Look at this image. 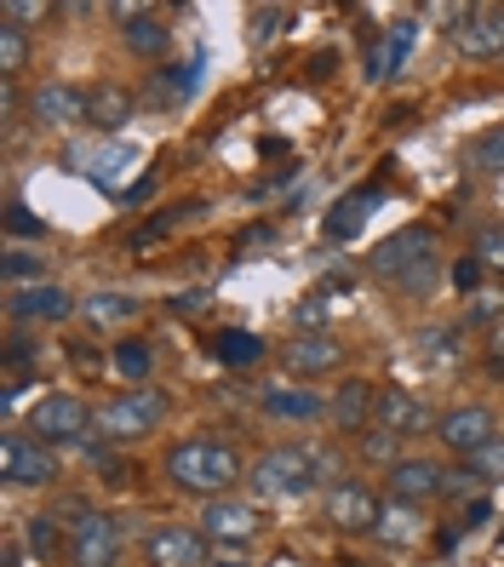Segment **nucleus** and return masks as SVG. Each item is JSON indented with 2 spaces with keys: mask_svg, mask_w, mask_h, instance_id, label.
Listing matches in <instances>:
<instances>
[{
  "mask_svg": "<svg viewBox=\"0 0 504 567\" xmlns=\"http://www.w3.org/2000/svg\"><path fill=\"white\" fill-rule=\"evenodd\" d=\"M367 270H373L384 287L408 292V298H430L435 281H442V236L430 224H408L395 229L390 241H379L367 252Z\"/></svg>",
  "mask_w": 504,
  "mask_h": 567,
  "instance_id": "nucleus-1",
  "label": "nucleus"
},
{
  "mask_svg": "<svg viewBox=\"0 0 504 567\" xmlns=\"http://www.w3.org/2000/svg\"><path fill=\"white\" fill-rule=\"evenodd\" d=\"M258 498H305L321 482H332V453L327 447H270L253 471H247Z\"/></svg>",
  "mask_w": 504,
  "mask_h": 567,
  "instance_id": "nucleus-2",
  "label": "nucleus"
},
{
  "mask_svg": "<svg viewBox=\"0 0 504 567\" xmlns=\"http://www.w3.org/2000/svg\"><path fill=\"white\" fill-rule=\"evenodd\" d=\"M166 476H173L184 493H229V482H241V458H235V447L224 442H207V436H195V442H178L173 453H166Z\"/></svg>",
  "mask_w": 504,
  "mask_h": 567,
  "instance_id": "nucleus-3",
  "label": "nucleus"
},
{
  "mask_svg": "<svg viewBox=\"0 0 504 567\" xmlns=\"http://www.w3.org/2000/svg\"><path fill=\"white\" fill-rule=\"evenodd\" d=\"M70 166H75L81 178H92L97 189H126L132 173L144 166V150L126 144V138H97V144L70 150Z\"/></svg>",
  "mask_w": 504,
  "mask_h": 567,
  "instance_id": "nucleus-4",
  "label": "nucleus"
},
{
  "mask_svg": "<svg viewBox=\"0 0 504 567\" xmlns=\"http://www.w3.org/2000/svg\"><path fill=\"white\" fill-rule=\"evenodd\" d=\"M166 419V395L155 390H121L110 408H97V436H110V442H132V436H150V430Z\"/></svg>",
  "mask_w": 504,
  "mask_h": 567,
  "instance_id": "nucleus-5",
  "label": "nucleus"
},
{
  "mask_svg": "<svg viewBox=\"0 0 504 567\" xmlns=\"http://www.w3.org/2000/svg\"><path fill=\"white\" fill-rule=\"evenodd\" d=\"M97 413H86L81 395H41L35 408H29V436H35L41 447H58V442H86V424Z\"/></svg>",
  "mask_w": 504,
  "mask_h": 567,
  "instance_id": "nucleus-6",
  "label": "nucleus"
},
{
  "mask_svg": "<svg viewBox=\"0 0 504 567\" xmlns=\"http://www.w3.org/2000/svg\"><path fill=\"white\" fill-rule=\"evenodd\" d=\"M0 482L7 487H52L58 482V458L35 436H7L0 442Z\"/></svg>",
  "mask_w": 504,
  "mask_h": 567,
  "instance_id": "nucleus-7",
  "label": "nucleus"
},
{
  "mask_svg": "<svg viewBox=\"0 0 504 567\" xmlns=\"http://www.w3.org/2000/svg\"><path fill=\"white\" fill-rule=\"evenodd\" d=\"M379 505H384V498L367 482H356V476H339L327 487V522L339 533H373L379 527Z\"/></svg>",
  "mask_w": 504,
  "mask_h": 567,
  "instance_id": "nucleus-8",
  "label": "nucleus"
},
{
  "mask_svg": "<svg viewBox=\"0 0 504 567\" xmlns=\"http://www.w3.org/2000/svg\"><path fill=\"white\" fill-rule=\"evenodd\" d=\"M70 561L75 567H115L121 561V522L104 511H86L70 527Z\"/></svg>",
  "mask_w": 504,
  "mask_h": 567,
  "instance_id": "nucleus-9",
  "label": "nucleus"
},
{
  "mask_svg": "<svg viewBox=\"0 0 504 567\" xmlns=\"http://www.w3.org/2000/svg\"><path fill=\"white\" fill-rule=\"evenodd\" d=\"M435 442L459 458H476L487 442H498V424L487 408H453L448 419H435Z\"/></svg>",
  "mask_w": 504,
  "mask_h": 567,
  "instance_id": "nucleus-10",
  "label": "nucleus"
},
{
  "mask_svg": "<svg viewBox=\"0 0 504 567\" xmlns=\"http://www.w3.org/2000/svg\"><path fill=\"white\" fill-rule=\"evenodd\" d=\"M413 41H419V23L413 18H401V23H390L384 35L367 47V58H361V70H367V81L373 86H384V81H395V70L408 63V52H413Z\"/></svg>",
  "mask_w": 504,
  "mask_h": 567,
  "instance_id": "nucleus-11",
  "label": "nucleus"
},
{
  "mask_svg": "<svg viewBox=\"0 0 504 567\" xmlns=\"http://www.w3.org/2000/svg\"><path fill=\"white\" fill-rule=\"evenodd\" d=\"M75 310L81 305L58 281H35V287H12L7 292V316L12 321H63V316H75Z\"/></svg>",
  "mask_w": 504,
  "mask_h": 567,
  "instance_id": "nucleus-12",
  "label": "nucleus"
},
{
  "mask_svg": "<svg viewBox=\"0 0 504 567\" xmlns=\"http://www.w3.org/2000/svg\"><path fill=\"white\" fill-rule=\"evenodd\" d=\"M150 567H207V539L195 527L166 522L150 533Z\"/></svg>",
  "mask_w": 504,
  "mask_h": 567,
  "instance_id": "nucleus-13",
  "label": "nucleus"
},
{
  "mask_svg": "<svg viewBox=\"0 0 504 567\" xmlns=\"http://www.w3.org/2000/svg\"><path fill=\"white\" fill-rule=\"evenodd\" d=\"M332 424H339L344 436H361V430H373V424H379V384L344 379L339 395H332Z\"/></svg>",
  "mask_w": 504,
  "mask_h": 567,
  "instance_id": "nucleus-14",
  "label": "nucleus"
},
{
  "mask_svg": "<svg viewBox=\"0 0 504 567\" xmlns=\"http://www.w3.org/2000/svg\"><path fill=\"white\" fill-rule=\"evenodd\" d=\"M448 487H453V476L435 458H401V464H390V493L408 498V505H424V498L448 493Z\"/></svg>",
  "mask_w": 504,
  "mask_h": 567,
  "instance_id": "nucleus-15",
  "label": "nucleus"
},
{
  "mask_svg": "<svg viewBox=\"0 0 504 567\" xmlns=\"http://www.w3.org/2000/svg\"><path fill=\"white\" fill-rule=\"evenodd\" d=\"M453 47L464 58H498L504 52V7H470V18L453 29Z\"/></svg>",
  "mask_w": 504,
  "mask_h": 567,
  "instance_id": "nucleus-16",
  "label": "nucleus"
},
{
  "mask_svg": "<svg viewBox=\"0 0 504 567\" xmlns=\"http://www.w3.org/2000/svg\"><path fill=\"white\" fill-rule=\"evenodd\" d=\"M281 361H287V373L316 379V373H332V367L344 361V344L332 339V332H298V339L281 350Z\"/></svg>",
  "mask_w": 504,
  "mask_h": 567,
  "instance_id": "nucleus-17",
  "label": "nucleus"
},
{
  "mask_svg": "<svg viewBox=\"0 0 504 567\" xmlns=\"http://www.w3.org/2000/svg\"><path fill=\"white\" fill-rule=\"evenodd\" d=\"M29 115H35L41 126H75V121H86V92L63 86V81H47V86L29 92Z\"/></svg>",
  "mask_w": 504,
  "mask_h": 567,
  "instance_id": "nucleus-18",
  "label": "nucleus"
},
{
  "mask_svg": "<svg viewBox=\"0 0 504 567\" xmlns=\"http://www.w3.org/2000/svg\"><path fill=\"white\" fill-rule=\"evenodd\" d=\"M200 527H207V539H218V545H247L258 533V511L241 505V498H207Z\"/></svg>",
  "mask_w": 504,
  "mask_h": 567,
  "instance_id": "nucleus-19",
  "label": "nucleus"
},
{
  "mask_svg": "<svg viewBox=\"0 0 504 567\" xmlns=\"http://www.w3.org/2000/svg\"><path fill=\"white\" fill-rule=\"evenodd\" d=\"M126 23H121V41L138 52V58H161L173 47V23H161V12H144V7H115Z\"/></svg>",
  "mask_w": 504,
  "mask_h": 567,
  "instance_id": "nucleus-20",
  "label": "nucleus"
},
{
  "mask_svg": "<svg viewBox=\"0 0 504 567\" xmlns=\"http://www.w3.org/2000/svg\"><path fill=\"white\" fill-rule=\"evenodd\" d=\"M379 202H384V189H379V184H361V189H350L344 202L327 213V224H321V229H327L332 241H356V236H361V224L373 218V207H379Z\"/></svg>",
  "mask_w": 504,
  "mask_h": 567,
  "instance_id": "nucleus-21",
  "label": "nucleus"
},
{
  "mask_svg": "<svg viewBox=\"0 0 504 567\" xmlns=\"http://www.w3.org/2000/svg\"><path fill=\"white\" fill-rule=\"evenodd\" d=\"M379 424L395 430V436H419V430L430 424V413H424L419 395H408V390H379Z\"/></svg>",
  "mask_w": 504,
  "mask_h": 567,
  "instance_id": "nucleus-22",
  "label": "nucleus"
},
{
  "mask_svg": "<svg viewBox=\"0 0 504 567\" xmlns=\"http://www.w3.org/2000/svg\"><path fill=\"white\" fill-rule=\"evenodd\" d=\"M86 121L92 126H104V132H115V126H126L132 121V92L126 86H92L86 92Z\"/></svg>",
  "mask_w": 504,
  "mask_h": 567,
  "instance_id": "nucleus-23",
  "label": "nucleus"
},
{
  "mask_svg": "<svg viewBox=\"0 0 504 567\" xmlns=\"http://www.w3.org/2000/svg\"><path fill=\"white\" fill-rule=\"evenodd\" d=\"M413 355L430 367H459L464 361V332L459 327H424L413 339Z\"/></svg>",
  "mask_w": 504,
  "mask_h": 567,
  "instance_id": "nucleus-24",
  "label": "nucleus"
},
{
  "mask_svg": "<svg viewBox=\"0 0 504 567\" xmlns=\"http://www.w3.org/2000/svg\"><path fill=\"white\" fill-rule=\"evenodd\" d=\"M419 527H424L419 505H408V498H384V505H379V527H373V533H379L384 545H395V550H401Z\"/></svg>",
  "mask_w": 504,
  "mask_h": 567,
  "instance_id": "nucleus-25",
  "label": "nucleus"
},
{
  "mask_svg": "<svg viewBox=\"0 0 504 567\" xmlns=\"http://www.w3.org/2000/svg\"><path fill=\"white\" fill-rule=\"evenodd\" d=\"M258 402H264L270 419H321V413H332L316 390H264Z\"/></svg>",
  "mask_w": 504,
  "mask_h": 567,
  "instance_id": "nucleus-26",
  "label": "nucleus"
},
{
  "mask_svg": "<svg viewBox=\"0 0 504 567\" xmlns=\"http://www.w3.org/2000/svg\"><path fill=\"white\" fill-rule=\"evenodd\" d=\"M81 316H86V327H121L138 316V298L132 292H92V298H81Z\"/></svg>",
  "mask_w": 504,
  "mask_h": 567,
  "instance_id": "nucleus-27",
  "label": "nucleus"
},
{
  "mask_svg": "<svg viewBox=\"0 0 504 567\" xmlns=\"http://www.w3.org/2000/svg\"><path fill=\"white\" fill-rule=\"evenodd\" d=\"M213 355L224 367H253L264 355V339H258V332H247V327H224V332H213Z\"/></svg>",
  "mask_w": 504,
  "mask_h": 567,
  "instance_id": "nucleus-28",
  "label": "nucleus"
},
{
  "mask_svg": "<svg viewBox=\"0 0 504 567\" xmlns=\"http://www.w3.org/2000/svg\"><path fill=\"white\" fill-rule=\"evenodd\" d=\"M470 166L482 173H504V126H487L476 144H470Z\"/></svg>",
  "mask_w": 504,
  "mask_h": 567,
  "instance_id": "nucleus-29",
  "label": "nucleus"
},
{
  "mask_svg": "<svg viewBox=\"0 0 504 567\" xmlns=\"http://www.w3.org/2000/svg\"><path fill=\"white\" fill-rule=\"evenodd\" d=\"M361 453L373 464H401V436L384 430V424H373V430H361Z\"/></svg>",
  "mask_w": 504,
  "mask_h": 567,
  "instance_id": "nucleus-30",
  "label": "nucleus"
},
{
  "mask_svg": "<svg viewBox=\"0 0 504 567\" xmlns=\"http://www.w3.org/2000/svg\"><path fill=\"white\" fill-rule=\"evenodd\" d=\"M23 58H29V41H23V29L18 23H0V75H18L23 70Z\"/></svg>",
  "mask_w": 504,
  "mask_h": 567,
  "instance_id": "nucleus-31",
  "label": "nucleus"
},
{
  "mask_svg": "<svg viewBox=\"0 0 504 567\" xmlns=\"http://www.w3.org/2000/svg\"><path fill=\"white\" fill-rule=\"evenodd\" d=\"M23 539H29V550H35L41 561H52V556H58V545H63V533H58V522H52V516H35V522H23Z\"/></svg>",
  "mask_w": 504,
  "mask_h": 567,
  "instance_id": "nucleus-32",
  "label": "nucleus"
},
{
  "mask_svg": "<svg viewBox=\"0 0 504 567\" xmlns=\"http://www.w3.org/2000/svg\"><path fill=\"white\" fill-rule=\"evenodd\" d=\"M0 276H7L12 287H18V281H29V287H35V281H41V252H29V247H12L7 258H0Z\"/></svg>",
  "mask_w": 504,
  "mask_h": 567,
  "instance_id": "nucleus-33",
  "label": "nucleus"
},
{
  "mask_svg": "<svg viewBox=\"0 0 504 567\" xmlns=\"http://www.w3.org/2000/svg\"><path fill=\"white\" fill-rule=\"evenodd\" d=\"M115 373H126V379H150V344L144 339H126V344H115Z\"/></svg>",
  "mask_w": 504,
  "mask_h": 567,
  "instance_id": "nucleus-34",
  "label": "nucleus"
},
{
  "mask_svg": "<svg viewBox=\"0 0 504 567\" xmlns=\"http://www.w3.org/2000/svg\"><path fill=\"white\" fill-rule=\"evenodd\" d=\"M464 464H470V476H476V482H504V436L487 442L476 458H464Z\"/></svg>",
  "mask_w": 504,
  "mask_h": 567,
  "instance_id": "nucleus-35",
  "label": "nucleus"
},
{
  "mask_svg": "<svg viewBox=\"0 0 504 567\" xmlns=\"http://www.w3.org/2000/svg\"><path fill=\"white\" fill-rule=\"evenodd\" d=\"M7 229H12L18 241H47V224H41L35 213H29L23 202H7Z\"/></svg>",
  "mask_w": 504,
  "mask_h": 567,
  "instance_id": "nucleus-36",
  "label": "nucleus"
},
{
  "mask_svg": "<svg viewBox=\"0 0 504 567\" xmlns=\"http://www.w3.org/2000/svg\"><path fill=\"white\" fill-rule=\"evenodd\" d=\"M476 258H482V264H493V270H504V224L476 229Z\"/></svg>",
  "mask_w": 504,
  "mask_h": 567,
  "instance_id": "nucleus-37",
  "label": "nucleus"
},
{
  "mask_svg": "<svg viewBox=\"0 0 504 567\" xmlns=\"http://www.w3.org/2000/svg\"><path fill=\"white\" fill-rule=\"evenodd\" d=\"M35 355H41V344L29 339V332H12V339H7V373H23Z\"/></svg>",
  "mask_w": 504,
  "mask_h": 567,
  "instance_id": "nucleus-38",
  "label": "nucleus"
},
{
  "mask_svg": "<svg viewBox=\"0 0 504 567\" xmlns=\"http://www.w3.org/2000/svg\"><path fill=\"white\" fill-rule=\"evenodd\" d=\"M161 92H166V97H178V104H184V97L195 92V63H184V70H166V75H161Z\"/></svg>",
  "mask_w": 504,
  "mask_h": 567,
  "instance_id": "nucleus-39",
  "label": "nucleus"
},
{
  "mask_svg": "<svg viewBox=\"0 0 504 567\" xmlns=\"http://www.w3.org/2000/svg\"><path fill=\"white\" fill-rule=\"evenodd\" d=\"M292 321H298V327H305V332H310V327L321 332V321H327V292H310V298H305V305H298V310H292Z\"/></svg>",
  "mask_w": 504,
  "mask_h": 567,
  "instance_id": "nucleus-40",
  "label": "nucleus"
},
{
  "mask_svg": "<svg viewBox=\"0 0 504 567\" xmlns=\"http://www.w3.org/2000/svg\"><path fill=\"white\" fill-rule=\"evenodd\" d=\"M207 287H189V292H173V316H200V310H207Z\"/></svg>",
  "mask_w": 504,
  "mask_h": 567,
  "instance_id": "nucleus-41",
  "label": "nucleus"
},
{
  "mask_svg": "<svg viewBox=\"0 0 504 567\" xmlns=\"http://www.w3.org/2000/svg\"><path fill=\"white\" fill-rule=\"evenodd\" d=\"M281 23H287V12H281V7H270V12H253V41L264 47V41H270Z\"/></svg>",
  "mask_w": 504,
  "mask_h": 567,
  "instance_id": "nucleus-42",
  "label": "nucleus"
},
{
  "mask_svg": "<svg viewBox=\"0 0 504 567\" xmlns=\"http://www.w3.org/2000/svg\"><path fill=\"white\" fill-rule=\"evenodd\" d=\"M476 281H482V258H459V264H453V287H464V292H470Z\"/></svg>",
  "mask_w": 504,
  "mask_h": 567,
  "instance_id": "nucleus-43",
  "label": "nucleus"
},
{
  "mask_svg": "<svg viewBox=\"0 0 504 567\" xmlns=\"http://www.w3.org/2000/svg\"><path fill=\"white\" fill-rule=\"evenodd\" d=\"M264 241H276V229H270V224H253V229H247V236L235 241V247H241V252H253V247H264Z\"/></svg>",
  "mask_w": 504,
  "mask_h": 567,
  "instance_id": "nucleus-44",
  "label": "nucleus"
},
{
  "mask_svg": "<svg viewBox=\"0 0 504 567\" xmlns=\"http://www.w3.org/2000/svg\"><path fill=\"white\" fill-rule=\"evenodd\" d=\"M70 361L81 367V373H97V350H86V344H75V350H70Z\"/></svg>",
  "mask_w": 504,
  "mask_h": 567,
  "instance_id": "nucleus-45",
  "label": "nucleus"
},
{
  "mask_svg": "<svg viewBox=\"0 0 504 567\" xmlns=\"http://www.w3.org/2000/svg\"><path fill=\"white\" fill-rule=\"evenodd\" d=\"M487 516H493V505H487V498H476V505H470V511H464V522H470V527H482Z\"/></svg>",
  "mask_w": 504,
  "mask_h": 567,
  "instance_id": "nucleus-46",
  "label": "nucleus"
},
{
  "mask_svg": "<svg viewBox=\"0 0 504 567\" xmlns=\"http://www.w3.org/2000/svg\"><path fill=\"white\" fill-rule=\"evenodd\" d=\"M498 305H493V292H476V305H470V316H476V321H487Z\"/></svg>",
  "mask_w": 504,
  "mask_h": 567,
  "instance_id": "nucleus-47",
  "label": "nucleus"
},
{
  "mask_svg": "<svg viewBox=\"0 0 504 567\" xmlns=\"http://www.w3.org/2000/svg\"><path fill=\"white\" fill-rule=\"evenodd\" d=\"M218 567H241V561H218Z\"/></svg>",
  "mask_w": 504,
  "mask_h": 567,
  "instance_id": "nucleus-48",
  "label": "nucleus"
}]
</instances>
